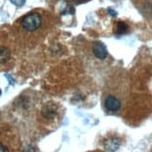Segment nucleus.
Masks as SVG:
<instances>
[{"instance_id": "obj_3", "label": "nucleus", "mask_w": 152, "mask_h": 152, "mask_svg": "<svg viewBox=\"0 0 152 152\" xmlns=\"http://www.w3.org/2000/svg\"><path fill=\"white\" fill-rule=\"evenodd\" d=\"M92 50H94V54L95 55V57L100 59V60H104V59L107 57V47H105L104 43H102V42H96L94 45Z\"/></svg>"}, {"instance_id": "obj_6", "label": "nucleus", "mask_w": 152, "mask_h": 152, "mask_svg": "<svg viewBox=\"0 0 152 152\" xmlns=\"http://www.w3.org/2000/svg\"><path fill=\"white\" fill-rule=\"evenodd\" d=\"M10 52L8 49L0 47V63H6L10 60Z\"/></svg>"}, {"instance_id": "obj_7", "label": "nucleus", "mask_w": 152, "mask_h": 152, "mask_svg": "<svg viewBox=\"0 0 152 152\" xmlns=\"http://www.w3.org/2000/svg\"><path fill=\"white\" fill-rule=\"evenodd\" d=\"M127 28H128L127 24L124 23L123 22H118L117 23L116 29H117V33H118V35H122V34H124V33H126Z\"/></svg>"}, {"instance_id": "obj_4", "label": "nucleus", "mask_w": 152, "mask_h": 152, "mask_svg": "<svg viewBox=\"0 0 152 152\" xmlns=\"http://www.w3.org/2000/svg\"><path fill=\"white\" fill-rule=\"evenodd\" d=\"M104 149L107 151H115L121 147V142L116 138H110V139L104 141Z\"/></svg>"}, {"instance_id": "obj_12", "label": "nucleus", "mask_w": 152, "mask_h": 152, "mask_svg": "<svg viewBox=\"0 0 152 152\" xmlns=\"http://www.w3.org/2000/svg\"><path fill=\"white\" fill-rule=\"evenodd\" d=\"M1 94H2V91H1V90H0V96H1Z\"/></svg>"}, {"instance_id": "obj_1", "label": "nucleus", "mask_w": 152, "mask_h": 152, "mask_svg": "<svg viewBox=\"0 0 152 152\" xmlns=\"http://www.w3.org/2000/svg\"><path fill=\"white\" fill-rule=\"evenodd\" d=\"M21 23L23 29L29 32H33L40 27V25L42 23V19L38 13L32 12L27 15H25L23 18Z\"/></svg>"}, {"instance_id": "obj_10", "label": "nucleus", "mask_w": 152, "mask_h": 152, "mask_svg": "<svg viewBox=\"0 0 152 152\" xmlns=\"http://www.w3.org/2000/svg\"><path fill=\"white\" fill-rule=\"evenodd\" d=\"M73 1H74L76 4H81V3L86 2V1H87V0H73Z\"/></svg>"}, {"instance_id": "obj_9", "label": "nucleus", "mask_w": 152, "mask_h": 152, "mask_svg": "<svg viewBox=\"0 0 152 152\" xmlns=\"http://www.w3.org/2000/svg\"><path fill=\"white\" fill-rule=\"evenodd\" d=\"M8 148H7L5 146H3L2 144H0V152H8Z\"/></svg>"}, {"instance_id": "obj_11", "label": "nucleus", "mask_w": 152, "mask_h": 152, "mask_svg": "<svg viewBox=\"0 0 152 152\" xmlns=\"http://www.w3.org/2000/svg\"><path fill=\"white\" fill-rule=\"evenodd\" d=\"M108 11H109L110 13H112V14H111L112 16H116V15H117V13H116V12H115L114 10H112L111 9H110V10H108Z\"/></svg>"}, {"instance_id": "obj_2", "label": "nucleus", "mask_w": 152, "mask_h": 152, "mask_svg": "<svg viewBox=\"0 0 152 152\" xmlns=\"http://www.w3.org/2000/svg\"><path fill=\"white\" fill-rule=\"evenodd\" d=\"M104 107L108 111L117 112L121 109V104L117 97L113 95H108L104 100Z\"/></svg>"}, {"instance_id": "obj_5", "label": "nucleus", "mask_w": 152, "mask_h": 152, "mask_svg": "<svg viewBox=\"0 0 152 152\" xmlns=\"http://www.w3.org/2000/svg\"><path fill=\"white\" fill-rule=\"evenodd\" d=\"M56 114V108L52 104H46L42 108V115L45 118H52Z\"/></svg>"}, {"instance_id": "obj_8", "label": "nucleus", "mask_w": 152, "mask_h": 152, "mask_svg": "<svg viewBox=\"0 0 152 152\" xmlns=\"http://www.w3.org/2000/svg\"><path fill=\"white\" fill-rule=\"evenodd\" d=\"M25 1H26V0H10V2L13 3L17 7H22L25 3Z\"/></svg>"}]
</instances>
